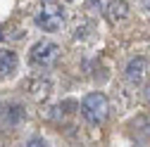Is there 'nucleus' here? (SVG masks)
Wrapping results in <instances>:
<instances>
[{
  "label": "nucleus",
  "instance_id": "nucleus-6",
  "mask_svg": "<svg viewBox=\"0 0 150 147\" xmlns=\"http://www.w3.org/2000/svg\"><path fill=\"white\" fill-rule=\"evenodd\" d=\"M17 64H19L17 55H14L12 50H5V48H0V78H5V76H12V74L17 71Z\"/></svg>",
  "mask_w": 150,
  "mask_h": 147
},
{
  "label": "nucleus",
  "instance_id": "nucleus-5",
  "mask_svg": "<svg viewBox=\"0 0 150 147\" xmlns=\"http://www.w3.org/2000/svg\"><path fill=\"white\" fill-rule=\"evenodd\" d=\"M124 76L131 85H138L143 78H145V60L143 57H131L126 69H124Z\"/></svg>",
  "mask_w": 150,
  "mask_h": 147
},
{
  "label": "nucleus",
  "instance_id": "nucleus-2",
  "mask_svg": "<svg viewBox=\"0 0 150 147\" xmlns=\"http://www.w3.org/2000/svg\"><path fill=\"white\" fill-rule=\"evenodd\" d=\"M81 114L83 119L91 123V126H100L107 114H110V102H107V95L105 93H88L83 100H81Z\"/></svg>",
  "mask_w": 150,
  "mask_h": 147
},
{
  "label": "nucleus",
  "instance_id": "nucleus-4",
  "mask_svg": "<svg viewBox=\"0 0 150 147\" xmlns=\"http://www.w3.org/2000/svg\"><path fill=\"white\" fill-rule=\"evenodd\" d=\"M26 121V107L22 102H5L0 107V126L3 128H17Z\"/></svg>",
  "mask_w": 150,
  "mask_h": 147
},
{
  "label": "nucleus",
  "instance_id": "nucleus-11",
  "mask_svg": "<svg viewBox=\"0 0 150 147\" xmlns=\"http://www.w3.org/2000/svg\"><path fill=\"white\" fill-rule=\"evenodd\" d=\"M143 97L150 102V83H148V85H145V90H143Z\"/></svg>",
  "mask_w": 150,
  "mask_h": 147
},
{
  "label": "nucleus",
  "instance_id": "nucleus-7",
  "mask_svg": "<svg viewBox=\"0 0 150 147\" xmlns=\"http://www.w3.org/2000/svg\"><path fill=\"white\" fill-rule=\"evenodd\" d=\"M105 14L110 17V19H115V22L126 19V17H129V5H126V0H112V3L107 5V10H105Z\"/></svg>",
  "mask_w": 150,
  "mask_h": 147
},
{
  "label": "nucleus",
  "instance_id": "nucleus-10",
  "mask_svg": "<svg viewBox=\"0 0 150 147\" xmlns=\"http://www.w3.org/2000/svg\"><path fill=\"white\" fill-rule=\"evenodd\" d=\"M22 147H48V142H45L43 138H36V135H33V138H29Z\"/></svg>",
  "mask_w": 150,
  "mask_h": 147
},
{
  "label": "nucleus",
  "instance_id": "nucleus-12",
  "mask_svg": "<svg viewBox=\"0 0 150 147\" xmlns=\"http://www.w3.org/2000/svg\"><path fill=\"white\" fill-rule=\"evenodd\" d=\"M141 5H143L145 12H150V0H141Z\"/></svg>",
  "mask_w": 150,
  "mask_h": 147
},
{
  "label": "nucleus",
  "instance_id": "nucleus-1",
  "mask_svg": "<svg viewBox=\"0 0 150 147\" xmlns=\"http://www.w3.org/2000/svg\"><path fill=\"white\" fill-rule=\"evenodd\" d=\"M33 22L45 33H57L67 24V12L57 0H43L38 5V10H36V14H33Z\"/></svg>",
  "mask_w": 150,
  "mask_h": 147
},
{
  "label": "nucleus",
  "instance_id": "nucleus-3",
  "mask_svg": "<svg viewBox=\"0 0 150 147\" xmlns=\"http://www.w3.org/2000/svg\"><path fill=\"white\" fill-rule=\"evenodd\" d=\"M60 55H62V50H60L57 43H52V41H41V43H36V45L31 48L29 60H31V64H36V66L48 69V66H55V64H57Z\"/></svg>",
  "mask_w": 150,
  "mask_h": 147
},
{
  "label": "nucleus",
  "instance_id": "nucleus-8",
  "mask_svg": "<svg viewBox=\"0 0 150 147\" xmlns=\"http://www.w3.org/2000/svg\"><path fill=\"white\" fill-rule=\"evenodd\" d=\"M50 90H52V83H50V81H36L33 88H31V93H33L36 97H45Z\"/></svg>",
  "mask_w": 150,
  "mask_h": 147
},
{
  "label": "nucleus",
  "instance_id": "nucleus-9",
  "mask_svg": "<svg viewBox=\"0 0 150 147\" xmlns=\"http://www.w3.org/2000/svg\"><path fill=\"white\" fill-rule=\"evenodd\" d=\"M88 33H93V26H91V24H83V26H79L76 31H74V41H88V38H91Z\"/></svg>",
  "mask_w": 150,
  "mask_h": 147
}]
</instances>
